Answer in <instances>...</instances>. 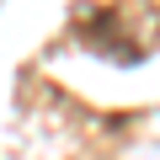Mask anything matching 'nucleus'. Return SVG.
Returning a JSON list of instances; mask_svg holds the SVG:
<instances>
[{
  "mask_svg": "<svg viewBox=\"0 0 160 160\" xmlns=\"http://www.w3.org/2000/svg\"><path fill=\"white\" fill-rule=\"evenodd\" d=\"M80 38H86V48H96V53H107V59H118V64L149 53V48L133 38V16H128L123 6H102V11H91L86 22H80Z\"/></svg>",
  "mask_w": 160,
  "mask_h": 160,
  "instance_id": "f257e3e1",
  "label": "nucleus"
}]
</instances>
